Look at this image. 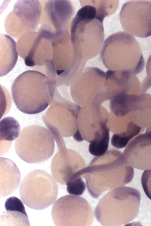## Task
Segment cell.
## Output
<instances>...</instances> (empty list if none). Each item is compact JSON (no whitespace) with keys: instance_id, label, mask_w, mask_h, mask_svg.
Here are the masks:
<instances>
[{"instance_id":"11","label":"cell","mask_w":151,"mask_h":226,"mask_svg":"<svg viewBox=\"0 0 151 226\" xmlns=\"http://www.w3.org/2000/svg\"><path fill=\"white\" fill-rule=\"evenodd\" d=\"M41 3L42 12L40 24L55 30L69 28L75 11L69 0H45Z\"/></svg>"},{"instance_id":"18","label":"cell","mask_w":151,"mask_h":226,"mask_svg":"<svg viewBox=\"0 0 151 226\" xmlns=\"http://www.w3.org/2000/svg\"><path fill=\"white\" fill-rule=\"evenodd\" d=\"M109 138V133L99 139L91 141L88 147L90 153L98 157L103 156L108 149Z\"/></svg>"},{"instance_id":"17","label":"cell","mask_w":151,"mask_h":226,"mask_svg":"<svg viewBox=\"0 0 151 226\" xmlns=\"http://www.w3.org/2000/svg\"><path fill=\"white\" fill-rule=\"evenodd\" d=\"M20 132V125L14 118L6 117L0 121V141L11 142L19 137Z\"/></svg>"},{"instance_id":"23","label":"cell","mask_w":151,"mask_h":226,"mask_svg":"<svg viewBox=\"0 0 151 226\" xmlns=\"http://www.w3.org/2000/svg\"><path fill=\"white\" fill-rule=\"evenodd\" d=\"M74 139L78 141H81L83 140V139L78 129L77 130L76 133L73 135Z\"/></svg>"},{"instance_id":"7","label":"cell","mask_w":151,"mask_h":226,"mask_svg":"<svg viewBox=\"0 0 151 226\" xmlns=\"http://www.w3.org/2000/svg\"><path fill=\"white\" fill-rule=\"evenodd\" d=\"M58 188L54 178L40 169L33 170L22 179L19 194L23 203L30 208L44 209L51 205L58 196Z\"/></svg>"},{"instance_id":"3","label":"cell","mask_w":151,"mask_h":226,"mask_svg":"<svg viewBox=\"0 0 151 226\" xmlns=\"http://www.w3.org/2000/svg\"><path fill=\"white\" fill-rule=\"evenodd\" d=\"M96 158L85 168L83 176L93 198L96 199L105 191L122 186L132 180L134 170L128 164L123 154L117 151L112 160Z\"/></svg>"},{"instance_id":"1","label":"cell","mask_w":151,"mask_h":226,"mask_svg":"<svg viewBox=\"0 0 151 226\" xmlns=\"http://www.w3.org/2000/svg\"><path fill=\"white\" fill-rule=\"evenodd\" d=\"M85 1L81 2L82 7L72 20L70 35L75 60L85 64L101 52L105 41L104 19L94 6Z\"/></svg>"},{"instance_id":"2","label":"cell","mask_w":151,"mask_h":226,"mask_svg":"<svg viewBox=\"0 0 151 226\" xmlns=\"http://www.w3.org/2000/svg\"><path fill=\"white\" fill-rule=\"evenodd\" d=\"M57 90L47 76L35 70L25 71L14 81L11 92L17 108L29 114L39 113L52 101Z\"/></svg>"},{"instance_id":"10","label":"cell","mask_w":151,"mask_h":226,"mask_svg":"<svg viewBox=\"0 0 151 226\" xmlns=\"http://www.w3.org/2000/svg\"><path fill=\"white\" fill-rule=\"evenodd\" d=\"M122 27L125 31L136 37L151 36V1L133 0L125 3L119 14Z\"/></svg>"},{"instance_id":"14","label":"cell","mask_w":151,"mask_h":226,"mask_svg":"<svg viewBox=\"0 0 151 226\" xmlns=\"http://www.w3.org/2000/svg\"><path fill=\"white\" fill-rule=\"evenodd\" d=\"M0 197H6L18 188L21 175L15 164L12 160L0 157Z\"/></svg>"},{"instance_id":"12","label":"cell","mask_w":151,"mask_h":226,"mask_svg":"<svg viewBox=\"0 0 151 226\" xmlns=\"http://www.w3.org/2000/svg\"><path fill=\"white\" fill-rule=\"evenodd\" d=\"M123 153L127 163L133 168L151 169V132H145L133 138Z\"/></svg>"},{"instance_id":"22","label":"cell","mask_w":151,"mask_h":226,"mask_svg":"<svg viewBox=\"0 0 151 226\" xmlns=\"http://www.w3.org/2000/svg\"><path fill=\"white\" fill-rule=\"evenodd\" d=\"M146 71L147 76L140 84V92L145 93L151 87V55L146 64Z\"/></svg>"},{"instance_id":"6","label":"cell","mask_w":151,"mask_h":226,"mask_svg":"<svg viewBox=\"0 0 151 226\" xmlns=\"http://www.w3.org/2000/svg\"><path fill=\"white\" fill-rule=\"evenodd\" d=\"M14 148L23 161L29 164H40L48 160L53 154L55 141L47 128L31 125L22 129L15 140Z\"/></svg>"},{"instance_id":"16","label":"cell","mask_w":151,"mask_h":226,"mask_svg":"<svg viewBox=\"0 0 151 226\" xmlns=\"http://www.w3.org/2000/svg\"><path fill=\"white\" fill-rule=\"evenodd\" d=\"M18 58L14 40L5 34H0V77L9 73L15 65Z\"/></svg>"},{"instance_id":"20","label":"cell","mask_w":151,"mask_h":226,"mask_svg":"<svg viewBox=\"0 0 151 226\" xmlns=\"http://www.w3.org/2000/svg\"><path fill=\"white\" fill-rule=\"evenodd\" d=\"M141 181L142 186L145 194L151 200V169L144 171Z\"/></svg>"},{"instance_id":"15","label":"cell","mask_w":151,"mask_h":226,"mask_svg":"<svg viewBox=\"0 0 151 226\" xmlns=\"http://www.w3.org/2000/svg\"><path fill=\"white\" fill-rule=\"evenodd\" d=\"M6 210L0 215V226H29L25 207L21 201L12 196L5 202Z\"/></svg>"},{"instance_id":"8","label":"cell","mask_w":151,"mask_h":226,"mask_svg":"<svg viewBox=\"0 0 151 226\" xmlns=\"http://www.w3.org/2000/svg\"><path fill=\"white\" fill-rule=\"evenodd\" d=\"M52 220L56 226H90L94 214L91 206L84 198L66 195L58 199L51 211Z\"/></svg>"},{"instance_id":"21","label":"cell","mask_w":151,"mask_h":226,"mask_svg":"<svg viewBox=\"0 0 151 226\" xmlns=\"http://www.w3.org/2000/svg\"><path fill=\"white\" fill-rule=\"evenodd\" d=\"M143 116L145 125L147 128L146 131L151 132V95H150L145 103Z\"/></svg>"},{"instance_id":"4","label":"cell","mask_w":151,"mask_h":226,"mask_svg":"<svg viewBox=\"0 0 151 226\" xmlns=\"http://www.w3.org/2000/svg\"><path fill=\"white\" fill-rule=\"evenodd\" d=\"M140 199L139 192L133 188L113 189L100 200L94 210L95 216L103 225H122L137 216Z\"/></svg>"},{"instance_id":"5","label":"cell","mask_w":151,"mask_h":226,"mask_svg":"<svg viewBox=\"0 0 151 226\" xmlns=\"http://www.w3.org/2000/svg\"><path fill=\"white\" fill-rule=\"evenodd\" d=\"M101 57L108 68L129 71L135 75L141 72L145 65L139 43L125 31L113 34L106 39Z\"/></svg>"},{"instance_id":"13","label":"cell","mask_w":151,"mask_h":226,"mask_svg":"<svg viewBox=\"0 0 151 226\" xmlns=\"http://www.w3.org/2000/svg\"><path fill=\"white\" fill-rule=\"evenodd\" d=\"M84 162L73 160L64 153L58 152L54 157L51 163L52 174L57 181L66 184L78 177H82V170L85 168Z\"/></svg>"},{"instance_id":"19","label":"cell","mask_w":151,"mask_h":226,"mask_svg":"<svg viewBox=\"0 0 151 226\" xmlns=\"http://www.w3.org/2000/svg\"><path fill=\"white\" fill-rule=\"evenodd\" d=\"M83 177H78L68 182L67 186V190L71 195L80 196L85 191L86 185L82 180Z\"/></svg>"},{"instance_id":"9","label":"cell","mask_w":151,"mask_h":226,"mask_svg":"<svg viewBox=\"0 0 151 226\" xmlns=\"http://www.w3.org/2000/svg\"><path fill=\"white\" fill-rule=\"evenodd\" d=\"M42 12L39 0H17L7 16L4 28L7 33L16 38L37 29Z\"/></svg>"}]
</instances>
